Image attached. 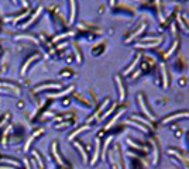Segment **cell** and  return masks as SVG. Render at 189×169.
<instances>
[{
  "instance_id": "obj_1",
  "label": "cell",
  "mask_w": 189,
  "mask_h": 169,
  "mask_svg": "<svg viewBox=\"0 0 189 169\" xmlns=\"http://www.w3.org/2000/svg\"><path fill=\"white\" fill-rule=\"evenodd\" d=\"M137 100H138V104H140V107H141V110L148 116V117L151 118V120H155V116L151 113V110H148V107H147V103H145V100H144V95L143 93H138V97H137Z\"/></svg>"
},
{
  "instance_id": "obj_2",
  "label": "cell",
  "mask_w": 189,
  "mask_h": 169,
  "mask_svg": "<svg viewBox=\"0 0 189 169\" xmlns=\"http://www.w3.org/2000/svg\"><path fill=\"white\" fill-rule=\"evenodd\" d=\"M155 141H157L155 138H151V144L154 147V150H153V165L158 164V158H159V148H158V144Z\"/></svg>"
},
{
  "instance_id": "obj_3",
  "label": "cell",
  "mask_w": 189,
  "mask_h": 169,
  "mask_svg": "<svg viewBox=\"0 0 189 169\" xmlns=\"http://www.w3.org/2000/svg\"><path fill=\"white\" fill-rule=\"evenodd\" d=\"M179 117H189V111H181V113L172 114V116H169V117H167L165 120H162V124H167V123H169V121L178 120Z\"/></svg>"
},
{
  "instance_id": "obj_4",
  "label": "cell",
  "mask_w": 189,
  "mask_h": 169,
  "mask_svg": "<svg viewBox=\"0 0 189 169\" xmlns=\"http://www.w3.org/2000/svg\"><path fill=\"white\" fill-rule=\"evenodd\" d=\"M114 79H116V83H117V86H119V90H120V100H124V97H126V89H124L123 82H121V76L117 75Z\"/></svg>"
},
{
  "instance_id": "obj_5",
  "label": "cell",
  "mask_w": 189,
  "mask_h": 169,
  "mask_svg": "<svg viewBox=\"0 0 189 169\" xmlns=\"http://www.w3.org/2000/svg\"><path fill=\"white\" fill-rule=\"evenodd\" d=\"M161 76L164 78V87H167L168 86V73H167L165 65H161Z\"/></svg>"
},
{
  "instance_id": "obj_6",
  "label": "cell",
  "mask_w": 189,
  "mask_h": 169,
  "mask_svg": "<svg viewBox=\"0 0 189 169\" xmlns=\"http://www.w3.org/2000/svg\"><path fill=\"white\" fill-rule=\"evenodd\" d=\"M138 62H140V55H137V56H136V59H134V61H133V64H131V65H130V68H127V69H126V72H124V73H126V75H127V73H128V72H131V70H133V69H134V68L137 66V64Z\"/></svg>"
},
{
  "instance_id": "obj_7",
  "label": "cell",
  "mask_w": 189,
  "mask_h": 169,
  "mask_svg": "<svg viewBox=\"0 0 189 169\" xmlns=\"http://www.w3.org/2000/svg\"><path fill=\"white\" fill-rule=\"evenodd\" d=\"M95 144H96V148H95V156H93V161H92L93 164L96 162V159H98V156H99V147H100V139L98 138Z\"/></svg>"
},
{
  "instance_id": "obj_8",
  "label": "cell",
  "mask_w": 189,
  "mask_h": 169,
  "mask_svg": "<svg viewBox=\"0 0 189 169\" xmlns=\"http://www.w3.org/2000/svg\"><path fill=\"white\" fill-rule=\"evenodd\" d=\"M48 87H52V89H58L59 87V84H45V86H40V87H37L35 89V92H38V90H42V89H48Z\"/></svg>"
},
{
  "instance_id": "obj_9",
  "label": "cell",
  "mask_w": 189,
  "mask_h": 169,
  "mask_svg": "<svg viewBox=\"0 0 189 169\" xmlns=\"http://www.w3.org/2000/svg\"><path fill=\"white\" fill-rule=\"evenodd\" d=\"M71 6H72V10H71V21H73V16H75V3L72 1Z\"/></svg>"
},
{
  "instance_id": "obj_10",
  "label": "cell",
  "mask_w": 189,
  "mask_h": 169,
  "mask_svg": "<svg viewBox=\"0 0 189 169\" xmlns=\"http://www.w3.org/2000/svg\"><path fill=\"white\" fill-rule=\"evenodd\" d=\"M113 169H116V168H113Z\"/></svg>"
}]
</instances>
